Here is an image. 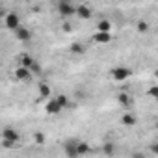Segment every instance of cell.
I'll return each instance as SVG.
<instances>
[{"label":"cell","instance_id":"6da1fadb","mask_svg":"<svg viewBox=\"0 0 158 158\" xmlns=\"http://www.w3.org/2000/svg\"><path fill=\"white\" fill-rule=\"evenodd\" d=\"M4 26L8 28V30H13V32H17L19 28H21V21H19V15L17 13H6L4 15Z\"/></svg>","mask_w":158,"mask_h":158},{"label":"cell","instance_id":"7a4b0ae2","mask_svg":"<svg viewBox=\"0 0 158 158\" xmlns=\"http://www.w3.org/2000/svg\"><path fill=\"white\" fill-rule=\"evenodd\" d=\"M76 147H78V141H76V139H69V141H65L63 151H65L67 158H78V151H76Z\"/></svg>","mask_w":158,"mask_h":158},{"label":"cell","instance_id":"3957f363","mask_svg":"<svg viewBox=\"0 0 158 158\" xmlns=\"http://www.w3.org/2000/svg\"><path fill=\"white\" fill-rule=\"evenodd\" d=\"M130 74H132V71L128 67H115L112 71V78H114V80H127Z\"/></svg>","mask_w":158,"mask_h":158},{"label":"cell","instance_id":"277c9868","mask_svg":"<svg viewBox=\"0 0 158 158\" xmlns=\"http://www.w3.org/2000/svg\"><path fill=\"white\" fill-rule=\"evenodd\" d=\"M58 11H60V15H76V6H73V4H69V2H60L58 6Z\"/></svg>","mask_w":158,"mask_h":158},{"label":"cell","instance_id":"5b68a950","mask_svg":"<svg viewBox=\"0 0 158 158\" xmlns=\"http://www.w3.org/2000/svg\"><path fill=\"white\" fill-rule=\"evenodd\" d=\"M63 108H61V104L56 101V99H52V101H48L47 104H45V112L48 114V115H56V114H60Z\"/></svg>","mask_w":158,"mask_h":158},{"label":"cell","instance_id":"8992f818","mask_svg":"<svg viewBox=\"0 0 158 158\" xmlns=\"http://www.w3.org/2000/svg\"><path fill=\"white\" fill-rule=\"evenodd\" d=\"M15 78H17V80H30V78H32V71H30L28 67L19 65V67L15 69Z\"/></svg>","mask_w":158,"mask_h":158},{"label":"cell","instance_id":"52a82bcc","mask_svg":"<svg viewBox=\"0 0 158 158\" xmlns=\"http://www.w3.org/2000/svg\"><path fill=\"white\" fill-rule=\"evenodd\" d=\"M91 41H93V43H97V45H106V43H110V41H112V35H110V34L97 32V34H93Z\"/></svg>","mask_w":158,"mask_h":158},{"label":"cell","instance_id":"ba28073f","mask_svg":"<svg viewBox=\"0 0 158 158\" xmlns=\"http://www.w3.org/2000/svg\"><path fill=\"white\" fill-rule=\"evenodd\" d=\"M2 139L4 141H10V143H15L19 139V134L13 130V128H4L2 130Z\"/></svg>","mask_w":158,"mask_h":158},{"label":"cell","instance_id":"9c48e42d","mask_svg":"<svg viewBox=\"0 0 158 158\" xmlns=\"http://www.w3.org/2000/svg\"><path fill=\"white\" fill-rule=\"evenodd\" d=\"M15 37H17L19 41H23V43H24V41H30V39H32V32H30L28 28L21 26V28L15 32Z\"/></svg>","mask_w":158,"mask_h":158},{"label":"cell","instance_id":"30bf717a","mask_svg":"<svg viewBox=\"0 0 158 158\" xmlns=\"http://www.w3.org/2000/svg\"><path fill=\"white\" fill-rule=\"evenodd\" d=\"M76 15L82 17V19H89L91 17V8L86 6V4H78L76 6Z\"/></svg>","mask_w":158,"mask_h":158},{"label":"cell","instance_id":"8fae6325","mask_svg":"<svg viewBox=\"0 0 158 158\" xmlns=\"http://www.w3.org/2000/svg\"><path fill=\"white\" fill-rule=\"evenodd\" d=\"M121 123H123L125 127H134V125H136V115H134V114H125V115L121 117Z\"/></svg>","mask_w":158,"mask_h":158},{"label":"cell","instance_id":"7c38bea8","mask_svg":"<svg viewBox=\"0 0 158 158\" xmlns=\"http://www.w3.org/2000/svg\"><path fill=\"white\" fill-rule=\"evenodd\" d=\"M35 63V60L32 58V56H28V54H23L21 56V65L23 67H28V69H32V65Z\"/></svg>","mask_w":158,"mask_h":158},{"label":"cell","instance_id":"4fadbf2b","mask_svg":"<svg viewBox=\"0 0 158 158\" xmlns=\"http://www.w3.org/2000/svg\"><path fill=\"white\" fill-rule=\"evenodd\" d=\"M110 30H112L110 21H101L99 26H97V32H102V34H110Z\"/></svg>","mask_w":158,"mask_h":158},{"label":"cell","instance_id":"5bb4252c","mask_svg":"<svg viewBox=\"0 0 158 158\" xmlns=\"http://www.w3.org/2000/svg\"><path fill=\"white\" fill-rule=\"evenodd\" d=\"M76 151H78V156H84V154H88V152H89V145H88L86 141H78Z\"/></svg>","mask_w":158,"mask_h":158},{"label":"cell","instance_id":"9a60e30c","mask_svg":"<svg viewBox=\"0 0 158 158\" xmlns=\"http://www.w3.org/2000/svg\"><path fill=\"white\" fill-rule=\"evenodd\" d=\"M117 102H119L121 106H130V104H132V101H130V97H128L127 93H119V95H117Z\"/></svg>","mask_w":158,"mask_h":158},{"label":"cell","instance_id":"2e32d148","mask_svg":"<svg viewBox=\"0 0 158 158\" xmlns=\"http://www.w3.org/2000/svg\"><path fill=\"white\" fill-rule=\"evenodd\" d=\"M56 101L61 104V108H71V106H73V102H71L65 95H58V97H56Z\"/></svg>","mask_w":158,"mask_h":158},{"label":"cell","instance_id":"e0dca14e","mask_svg":"<svg viewBox=\"0 0 158 158\" xmlns=\"http://www.w3.org/2000/svg\"><path fill=\"white\" fill-rule=\"evenodd\" d=\"M86 50V47L82 45V43H74L73 47H71V52H74V54H82Z\"/></svg>","mask_w":158,"mask_h":158},{"label":"cell","instance_id":"ac0fdd59","mask_svg":"<svg viewBox=\"0 0 158 158\" xmlns=\"http://www.w3.org/2000/svg\"><path fill=\"white\" fill-rule=\"evenodd\" d=\"M136 28H138V32H139V34H145V32L149 30V23H145V21H139V23L136 24Z\"/></svg>","mask_w":158,"mask_h":158},{"label":"cell","instance_id":"d6986e66","mask_svg":"<svg viewBox=\"0 0 158 158\" xmlns=\"http://www.w3.org/2000/svg\"><path fill=\"white\" fill-rule=\"evenodd\" d=\"M39 93H41V97H48L50 95V86L48 84H41L39 86Z\"/></svg>","mask_w":158,"mask_h":158},{"label":"cell","instance_id":"ffe728a7","mask_svg":"<svg viewBox=\"0 0 158 158\" xmlns=\"http://www.w3.org/2000/svg\"><path fill=\"white\" fill-rule=\"evenodd\" d=\"M102 151H104L106 154H114V152H115V145L108 141V143H104V145H102Z\"/></svg>","mask_w":158,"mask_h":158},{"label":"cell","instance_id":"44dd1931","mask_svg":"<svg viewBox=\"0 0 158 158\" xmlns=\"http://www.w3.org/2000/svg\"><path fill=\"white\" fill-rule=\"evenodd\" d=\"M147 95H149V97H152V99H158V86H152V88H149Z\"/></svg>","mask_w":158,"mask_h":158},{"label":"cell","instance_id":"7402d4cb","mask_svg":"<svg viewBox=\"0 0 158 158\" xmlns=\"http://www.w3.org/2000/svg\"><path fill=\"white\" fill-rule=\"evenodd\" d=\"M149 151H151L152 154H156V156H158V141H154V143H151V145H149Z\"/></svg>","mask_w":158,"mask_h":158},{"label":"cell","instance_id":"603a6c76","mask_svg":"<svg viewBox=\"0 0 158 158\" xmlns=\"http://www.w3.org/2000/svg\"><path fill=\"white\" fill-rule=\"evenodd\" d=\"M35 141H37V143H45V136H43L41 132H35Z\"/></svg>","mask_w":158,"mask_h":158},{"label":"cell","instance_id":"cb8c5ba5","mask_svg":"<svg viewBox=\"0 0 158 158\" xmlns=\"http://www.w3.org/2000/svg\"><path fill=\"white\" fill-rule=\"evenodd\" d=\"M130 158H145V154H143V152H141V151H134V152H132V156H130Z\"/></svg>","mask_w":158,"mask_h":158},{"label":"cell","instance_id":"d4e9b609","mask_svg":"<svg viewBox=\"0 0 158 158\" xmlns=\"http://www.w3.org/2000/svg\"><path fill=\"white\" fill-rule=\"evenodd\" d=\"M154 74H156V78H158V69H156V71H154Z\"/></svg>","mask_w":158,"mask_h":158},{"label":"cell","instance_id":"484cf974","mask_svg":"<svg viewBox=\"0 0 158 158\" xmlns=\"http://www.w3.org/2000/svg\"><path fill=\"white\" fill-rule=\"evenodd\" d=\"M156 127H158V121H156Z\"/></svg>","mask_w":158,"mask_h":158}]
</instances>
